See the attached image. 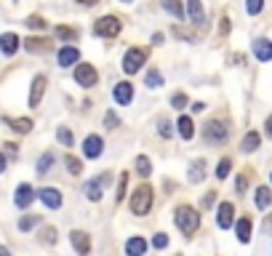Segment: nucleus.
Segmentation results:
<instances>
[{
	"mask_svg": "<svg viewBox=\"0 0 272 256\" xmlns=\"http://www.w3.org/2000/svg\"><path fill=\"white\" fill-rule=\"evenodd\" d=\"M203 136H206L208 144H224V142H227V136H230V128L224 125L221 120H208L206 128H203Z\"/></svg>",
	"mask_w": 272,
	"mask_h": 256,
	"instance_id": "7ed1b4c3",
	"label": "nucleus"
},
{
	"mask_svg": "<svg viewBox=\"0 0 272 256\" xmlns=\"http://www.w3.org/2000/svg\"><path fill=\"white\" fill-rule=\"evenodd\" d=\"M35 224H40V214H27V216L19 219V229L21 232H30Z\"/></svg>",
	"mask_w": 272,
	"mask_h": 256,
	"instance_id": "cd10ccee",
	"label": "nucleus"
},
{
	"mask_svg": "<svg viewBox=\"0 0 272 256\" xmlns=\"http://www.w3.org/2000/svg\"><path fill=\"white\" fill-rule=\"evenodd\" d=\"M0 256H11V251H8L6 246H0Z\"/></svg>",
	"mask_w": 272,
	"mask_h": 256,
	"instance_id": "864d4df0",
	"label": "nucleus"
},
{
	"mask_svg": "<svg viewBox=\"0 0 272 256\" xmlns=\"http://www.w3.org/2000/svg\"><path fill=\"white\" fill-rule=\"evenodd\" d=\"M230 168H232V160L230 158H221L219 166H216V179H227L230 176Z\"/></svg>",
	"mask_w": 272,
	"mask_h": 256,
	"instance_id": "7c9ffc66",
	"label": "nucleus"
},
{
	"mask_svg": "<svg viewBox=\"0 0 272 256\" xmlns=\"http://www.w3.org/2000/svg\"><path fill=\"white\" fill-rule=\"evenodd\" d=\"M269 206H272V190L269 187H259L256 190V208L264 211V208H269Z\"/></svg>",
	"mask_w": 272,
	"mask_h": 256,
	"instance_id": "393cba45",
	"label": "nucleus"
},
{
	"mask_svg": "<svg viewBox=\"0 0 272 256\" xmlns=\"http://www.w3.org/2000/svg\"><path fill=\"white\" fill-rule=\"evenodd\" d=\"M126 187H128V173L123 171L120 179H117V192H115V200H117V203H120L123 197H126Z\"/></svg>",
	"mask_w": 272,
	"mask_h": 256,
	"instance_id": "2f4dec72",
	"label": "nucleus"
},
{
	"mask_svg": "<svg viewBox=\"0 0 272 256\" xmlns=\"http://www.w3.org/2000/svg\"><path fill=\"white\" fill-rule=\"evenodd\" d=\"M254 56H256L259 62H272V40L256 38L254 40Z\"/></svg>",
	"mask_w": 272,
	"mask_h": 256,
	"instance_id": "9b49d317",
	"label": "nucleus"
},
{
	"mask_svg": "<svg viewBox=\"0 0 272 256\" xmlns=\"http://www.w3.org/2000/svg\"><path fill=\"white\" fill-rule=\"evenodd\" d=\"M56 35H59L62 40H75V38H78V32H75L72 27H56Z\"/></svg>",
	"mask_w": 272,
	"mask_h": 256,
	"instance_id": "4c0bfd02",
	"label": "nucleus"
},
{
	"mask_svg": "<svg viewBox=\"0 0 272 256\" xmlns=\"http://www.w3.org/2000/svg\"><path fill=\"white\" fill-rule=\"evenodd\" d=\"M3 171H6V155L0 152V173H3Z\"/></svg>",
	"mask_w": 272,
	"mask_h": 256,
	"instance_id": "3c124183",
	"label": "nucleus"
},
{
	"mask_svg": "<svg viewBox=\"0 0 272 256\" xmlns=\"http://www.w3.org/2000/svg\"><path fill=\"white\" fill-rule=\"evenodd\" d=\"M136 173H139V176H150V173H152V163H150V158H144V155H139V158H136Z\"/></svg>",
	"mask_w": 272,
	"mask_h": 256,
	"instance_id": "c85d7f7f",
	"label": "nucleus"
},
{
	"mask_svg": "<svg viewBox=\"0 0 272 256\" xmlns=\"http://www.w3.org/2000/svg\"><path fill=\"white\" fill-rule=\"evenodd\" d=\"M110 173L107 171H104L102 173V176H96V179H91L88 184H86V197H88V200H93V203H96V200H102V192H104V187H107V184H110Z\"/></svg>",
	"mask_w": 272,
	"mask_h": 256,
	"instance_id": "423d86ee",
	"label": "nucleus"
},
{
	"mask_svg": "<svg viewBox=\"0 0 272 256\" xmlns=\"http://www.w3.org/2000/svg\"><path fill=\"white\" fill-rule=\"evenodd\" d=\"M35 195H38L48 208H59V206H62V192H59L56 187H40Z\"/></svg>",
	"mask_w": 272,
	"mask_h": 256,
	"instance_id": "1a4fd4ad",
	"label": "nucleus"
},
{
	"mask_svg": "<svg viewBox=\"0 0 272 256\" xmlns=\"http://www.w3.org/2000/svg\"><path fill=\"white\" fill-rule=\"evenodd\" d=\"M203 176H206V160L197 158V160H192V166H190V182L197 184V182H203Z\"/></svg>",
	"mask_w": 272,
	"mask_h": 256,
	"instance_id": "4be33fe9",
	"label": "nucleus"
},
{
	"mask_svg": "<svg viewBox=\"0 0 272 256\" xmlns=\"http://www.w3.org/2000/svg\"><path fill=\"white\" fill-rule=\"evenodd\" d=\"M152 43H158V45H160V43H163V35H160V32H155V35H152Z\"/></svg>",
	"mask_w": 272,
	"mask_h": 256,
	"instance_id": "8fccbe9b",
	"label": "nucleus"
},
{
	"mask_svg": "<svg viewBox=\"0 0 272 256\" xmlns=\"http://www.w3.org/2000/svg\"><path fill=\"white\" fill-rule=\"evenodd\" d=\"M51 166H54V155H51V152H45V155L38 160V173H48Z\"/></svg>",
	"mask_w": 272,
	"mask_h": 256,
	"instance_id": "f704fd0d",
	"label": "nucleus"
},
{
	"mask_svg": "<svg viewBox=\"0 0 272 256\" xmlns=\"http://www.w3.org/2000/svg\"><path fill=\"white\" fill-rule=\"evenodd\" d=\"M102 149H104V142H102V136H96V134H91L86 142H83V155H86V158H99Z\"/></svg>",
	"mask_w": 272,
	"mask_h": 256,
	"instance_id": "9d476101",
	"label": "nucleus"
},
{
	"mask_svg": "<svg viewBox=\"0 0 272 256\" xmlns=\"http://www.w3.org/2000/svg\"><path fill=\"white\" fill-rule=\"evenodd\" d=\"M163 8L168 11L171 16H176V19H182L184 16V8H182V0H163Z\"/></svg>",
	"mask_w": 272,
	"mask_h": 256,
	"instance_id": "bb28decb",
	"label": "nucleus"
},
{
	"mask_svg": "<svg viewBox=\"0 0 272 256\" xmlns=\"http://www.w3.org/2000/svg\"><path fill=\"white\" fill-rule=\"evenodd\" d=\"M112 96L117 104H131L134 101V86L131 83H117L115 91H112Z\"/></svg>",
	"mask_w": 272,
	"mask_h": 256,
	"instance_id": "2eb2a0df",
	"label": "nucleus"
},
{
	"mask_svg": "<svg viewBox=\"0 0 272 256\" xmlns=\"http://www.w3.org/2000/svg\"><path fill=\"white\" fill-rule=\"evenodd\" d=\"M174 222H176V227H179L187 238H190V235H195L197 227H200V214L195 211L192 206H179V208H176V214H174Z\"/></svg>",
	"mask_w": 272,
	"mask_h": 256,
	"instance_id": "f257e3e1",
	"label": "nucleus"
},
{
	"mask_svg": "<svg viewBox=\"0 0 272 256\" xmlns=\"http://www.w3.org/2000/svg\"><path fill=\"white\" fill-rule=\"evenodd\" d=\"M147 86L150 88H160L163 86V75L158 72V69H150V72H147Z\"/></svg>",
	"mask_w": 272,
	"mask_h": 256,
	"instance_id": "72a5a7b5",
	"label": "nucleus"
},
{
	"mask_svg": "<svg viewBox=\"0 0 272 256\" xmlns=\"http://www.w3.org/2000/svg\"><path fill=\"white\" fill-rule=\"evenodd\" d=\"M64 166L69 168V173H83V160H78V158H72V155H64Z\"/></svg>",
	"mask_w": 272,
	"mask_h": 256,
	"instance_id": "c756f323",
	"label": "nucleus"
},
{
	"mask_svg": "<svg viewBox=\"0 0 272 256\" xmlns=\"http://www.w3.org/2000/svg\"><path fill=\"white\" fill-rule=\"evenodd\" d=\"M219 32H221V35H230V19H227V16H221V24H219Z\"/></svg>",
	"mask_w": 272,
	"mask_h": 256,
	"instance_id": "49530a36",
	"label": "nucleus"
},
{
	"mask_svg": "<svg viewBox=\"0 0 272 256\" xmlns=\"http://www.w3.org/2000/svg\"><path fill=\"white\" fill-rule=\"evenodd\" d=\"M19 45H21V40L16 38L14 32H6V35H0V51H3L6 56H14V54L19 51Z\"/></svg>",
	"mask_w": 272,
	"mask_h": 256,
	"instance_id": "4468645a",
	"label": "nucleus"
},
{
	"mask_svg": "<svg viewBox=\"0 0 272 256\" xmlns=\"http://www.w3.org/2000/svg\"><path fill=\"white\" fill-rule=\"evenodd\" d=\"M203 110H206L203 101H195V104H192V112H203Z\"/></svg>",
	"mask_w": 272,
	"mask_h": 256,
	"instance_id": "09e8293b",
	"label": "nucleus"
},
{
	"mask_svg": "<svg viewBox=\"0 0 272 256\" xmlns=\"http://www.w3.org/2000/svg\"><path fill=\"white\" fill-rule=\"evenodd\" d=\"M171 107H174V110H184V107H187V96H184V94H174V96H171Z\"/></svg>",
	"mask_w": 272,
	"mask_h": 256,
	"instance_id": "58836bf2",
	"label": "nucleus"
},
{
	"mask_svg": "<svg viewBox=\"0 0 272 256\" xmlns=\"http://www.w3.org/2000/svg\"><path fill=\"white\" fill-rule=\"evenodd\" d=\"M235 187H238V192H245V190H248V176H245V173H240V176H238Z\"/></svg>",
	"mask_w": 272,
	"mask_h": 256,
	"instance_id": "c03bdc74",
	"label": "nucleus"
},
{
	"mask_svg": "<svg viewBox=\"0 0 272 256\" xmlns=\"http://www.w3.org/2000/svg\"><path fill=\"white\" fill-rule=\"evenodd\" d=\"M235 232H238L240 243H248V240H251V219H248V216L238 219V222H235Z\"/></svg>",
	"mask_w": 272,
	"mask_h": 256,
	"instance_id": "412c9836",
	"label": "nucleus"
},
{
	"mask_svg": "<svg viewBox=\"0 0 272 256\" xmlns=\"http://www.w3.org/2000/svg\"><path fill=\"white\" fill-rule=\"evenodd\" d=\"M264 229H269V232H272V216L267 219V224H264Z\"/></svg>",
	"mask_w": 272,
	"mask_h": 256,
	"instance_id": "5fc2aeb1",
	"label": "nucleus"
},
{
	"mask_svg": "<svg viewBox=\"0 0 272 256\" xmlns=\"http://www.w3.org/2000/svg\"><path fill=\"white\" fill-rule=\"evenodd\" d=\"M187 14H190V21H192V24H197V27L206 21V14H203L200 0H187Z\"/></svg>",
	"mask_w": 272,
	"mask_h": 256,
	"instance_id": "6ab92c4d",
	"label": "nucleus"
},
{
	"mask_svg": "<svg viewBox=\"0 0 272 256\" xmlns=\"http://www.w3.org/2000/svg\"><path fill=\"white\" fill-rule=\"evenodd\" d=\"M69 240H72V248L78 251V256H88L91 253V238L86 235V232L72 229L69 232Z\"/></svg>",
	"mask_w": 272,
	"mask_h": 256,
	"instance_id": "6e6552de",
	"label": "nucleus"
},
{
	"mask_svg": "<svg viewBox=\"0 0 272 256\" xmlns=\"http://www.w3.org/2000/svg\"><path fill=\"white\" fill-rule=\"evenodd\" d=\"M123 3H131V0H123Z\"/></svg>",
	"mask_w": 272,
	"mask_h": 256,
	"instance_id": "6e6d98bb",
	"label": "nucleus"
},
{
	"mask_svg": "<svg viewBox=\"0 0 272 256\" xmlns=\"http://www.w3.org/2000/svg\"><path fill=\"white\" fill-rule=\"evenodd\" d=\"M80 62V51L75 48V45H64L62 51H59V64L62 67H72Z\"/></svg>",
	"mask_w": 272,
	"mask_h": 256,
	"instance_id": "f3484780",
	"label": "nucleus"
},
{
	"mask_svg": "<svg viewBox=\"0 0 272 256\" xmlns=\"http://www.w3.org/2000/svg\"><path fill=\"white\" fill-rule=\"evenodd\" d=\"M259 144H262V136H259L256 131H248L243 136V142H240V149H243V152H256Z\"/></svg>",
	"mask_w": 272,
	"mask_h": 256,
	"instance_id": "aec40b11",
	"label": "nucleus"
},
{
	"mask_svg": "<svg viewBox=\"0 0 272 256\" xmlns=\"http://www.w3.org/2000/svg\"><path fill=\"white\" fill-rule=\"evenodd\" d=\"M56 139H59V142H62L64 147H72V131H69V128H59V131H56Z\"/></svg>",
	"mask_w": 272,
	"mask_h": 256,
	"instance_id": "e433bc0d",
	"label": "nucleus"
},
{
	"mask_svg": "<svg viewBox=\"0 0 272 256\" xmlns=\"http://www.w3.org/2000/svg\"><path fill=\"white\" fill-rule=\"evenodd\" d=\"M75 80L83 88H93V86H96V80H99V75H96V69H93L91 64H78L75 67Z\"/></svg>",
	"mask_w": 272,
	"mask_h": 256,
	"instance_id": "0eeeda50",
	"label": "nucleus"
},
{
	"mask_svg": "<svg viewBox=\"0 0 272 256\" xmlns=\"http://www.w3.org/2000/svg\"><path fill=\"white\" fill-rule=\"evenodd\" d=\"M176 128H179V136L182 139H192L195 136V123H192V118H187V115H182V118H179Z\"/></svg>",
	"mask_w": 272,
	"mask_h": 256,
	"instance_id": "5701e85b",
	"label": "nucleus"
},
{
	"mask_svg": "<svg viewBox=\"0 0 272 256\" xmlns=\"http://www.w3.org/2000/svg\"><path fill=\"white\" fill-rule=\"evenodd\" d=\"M152 246H155V248H165V246H168V235H163V232H158V235L152 238Z\"/></svg>",
	"mask_w": 272,
	"mask_h": 256,
	"instance_id": "79ce46f5",
	"label": "nucleus"
},
{
	"mask_svg": "<svg viewBox=\"0 0 272 256\" xmlns=\"http://www.w3.org/2000/svg\"><path fill=\"white\" fill-rule=\"evenodd\" d=\"M27 27H32V30H45V19H43V16H30V19H27Z\"/></svg>",
	"mask_w": 272,
	"mask_h": 256,
	"instance_id": "a19ab883",
	"label": "nucleus"
},
{
	"mask_svg": "<svg viewBox=\"0 0 272 256\" xmlns=\"http://www.w3.org/2000/svg\"><path fill=\"white\" fill-rule=\"evenodd\" d=\"M123 30V21L117 16H102L96 24H93V32L99 35V38H115V35H120Z\"/></svg>",
	"mask_w": 272,
	"mask_h": 256,
	"instance_id": "20e7f679",
	"label": "nucleus"
},
{
	"mask_svg": "<svg viewBox=\"0 0 272 256\" xmlns=\"http://www.w3.org/2000/svg\"><path fill=\"white\" fill-rule=\"evenodd\" d=\"M144 253H147V240L144 238L134 235L131 240L126 243V256H144Z\"/></svg>",
	"mask_w": 272,
	"mask_h": 256,
	"instance_id": "a211bd4d",
	"label": "nucleus"
},
{
	"mask_svg": "<svg viewBox=\"0 0 272 256\" xmlns=\"http://www.w3.org/2000/svg\"><path fill=\"white\" fill-rule=\"evenodd\" d=\"M104 123H107V128H117V123H120V120H117L115 112H107V115H104Z\"/></svg>",
	"mask_w": 272,
	"mask_h": 256,
	"instance_id": "37998d69",
	"label": "nucleus"
},
{
	"mask_svg": "<svg viewBox=\"0 0 272 256\" xmlns=\"http://www.w3.org/2000/svg\"><path fill=\"white\" fill-rule=\"evenodd\" d=\"M24 48L32 51V54H38V51H48L51 45H48L45 38H30V40H24Z\"/></svg>",
	"mask_w": 272,
	"mask_h": 256,
	"instance_id": "a878e982",
	"label": "nucleus"
},
{
	"mask_svg": "<svg viewBox=\"0 0 272 256\" xmlns=\"http://www.w3.org/2000/svg\"><path fill=\"white\" fill-rule=\"evenodd\" d=\"M264 134H267V136H272V115L264 120Z\"/></svg>",
	"mask_w": 272,
	"mask_h": 256,
	"instance_id": "de8ad7c7",
	"label": "nucleus"
},
{
	"mask_svg": "<svg viewBox=\"0 0 272 256\" xmlns=\"http://www.w3.org/2000/svg\"><path fill=\"white\" fill-rule=\"evenodd\" d=\"M158 134H160L163 139H171V136H174V125L165 120V118H160V120H158Z\"/></svg>",
	"mask_w": 272,
	"mask_h": 256,
	"instance_id": "473e14b6",
	"label": "nucleus"
},
{
	"mask_svg": "<svg viewBox=\"0 0 272 256\" xmlns=\"http://www.w3.org/2000/svg\"><path fill=\"white\" fill-rule=\"evenodd\" d=\"M144 62H147V51L144 48H128L126 56H123V72L134 75V72H139V69H141V64H144Z\"/></svg>",
	"mask_w": 272,
	"mask_h": 256,
	"instance_id": "39448f33",
	"label": "nucleus"
},
{
	"mask_svg": "<svg viewBox=\"0 0 272 256\" xmlns=\"http://www.w3.org/2000/svg\"><path fill=\"white\" fill-rule=\"evenodd\" d=\"M78 3H83V6H96L99 0H78Z\"/></svg>",
	"mask_w": 272,
	"mask_h": 256,
	"instance_id": "603ef678",
	"label": "nucleus"
},
{
	"mask_svg": "<svg viewBox=\"0 0 272 256\" xmlns=\"http://www.w3.org/2000/svg\"><path fill=\"white\" fill-rule=\"evenodd\" d=\"M214 203H216V192H208V195L203 197V203H200V206H203V208H211Z\"/></svg>",
	"mask_w": 272,
	"mask_h": 256,
	"instance_id": "a18cd8bd",
	"label": "nucleus"
},
{
	"mask_svg": "<svg viewBox=\"0 0 272 256\" xmlns=\"http://www.w3.org/2000/svg\"><path fill=\"white\" fill-rule=\"evenodd\" d=\"M232 219H235V206L232 203H221L219 211H216V222L221 229H230L232 227Z\"/></svg>",
	"mask_w": 272,
	"mask_h": 256,
	"instance_id": "ddd939ff",
	"label": "nucleus"
},
{
	"mask_svg": "<svg viewBox=\"0 0 272 256\" xmlns=\"http://www.w3.org/2000/svg\"><path fill=\"white\" fill-rule=\"evenodd\" d=\"M262 8H264V0H245V11H248L251 16L262 14Z\"/></svg>",
	"mask_w": 272,
	"mask_h": 256,
	"instance_id": "c9c22d12",
	"label": "nucleus"
},
{
	"mask_svg": "<svg viewBox=\"0 0 272 256\" xmlns=\"http://www.w3.org/2000/svg\"><path fill=\"white\" fill-rule=\"evenodd\" d=\"M43 94H45V75H38V78L32 80V91H30V107H40Z\"/></svg>",
	"mask_w": 272,
	"mask_h": 256,
	"instance_id": "f8f14e48",
	"label": "nucleus"
},
{
	"mask_svg": "<svg viewBox=\"0 0 272 256\" xmlns=\"http://www.w3.org/2000/svg\"><path fill=\"white\" fill-rule=\"evenodd\" d=\"M150 208H152V187L150 184H141L131 197V211L136 216H144V214H150Z\"/></svg>",
	"mask_w": 272,
	"mask_h": 256,
	"instance_id": "f03ea898",
	"label": "nucleus"
},
{
	"mask_svg": "<svg viewBox=\"0 0 272 256\" xmlns=\"http://www.w3.org/2000/svg\"><path fill=\"white\" fill-rule=\"evenodd\" d=\"M32 200H35L32 187H30V184H19V187H16V195H14V203H16L19 208H27Z\"/></svg>",
	"mask_w": 272,
	"mask_h": 256,
	"instance_id": "dca6fc26",
	"label": "nucleus"
},
{
	"mask_svg": "<svg viewBox=\"0 0 272 256\" xmlns=\"http://www.w3.org/2000/svg\"><path fill=\"white\" fill-rule=\"evenodd\" d=\"M43 243H48V246L56 243V229L54 227H43Z\"/></svg>",
	"mask_w": 272,
	"mask_h": 256,
	"instance_id": "ea45409f",
	"label": "nucleus"
},
{
	"mask_svg": "<svg viewBox=\"0 0 272 256\" xmlns=\"http://www.w3.org/2000/svg\"><path fill=\"white\" fill-rule=\"evenodd\" d=\"M6 123L11 125V131H16V134H30V131H32V120H30V118H19V120L6 118Z\"/></svg>",
	"mask_w": 272,
	"mask_h": 256,
	"instance_id": "b1692460",
	"label": "nucleus"
}]
</instances>
